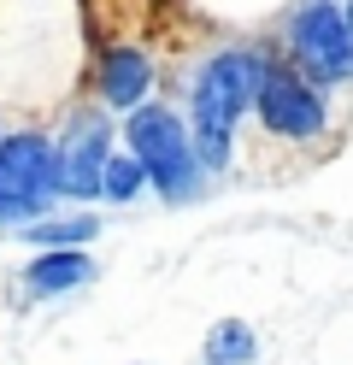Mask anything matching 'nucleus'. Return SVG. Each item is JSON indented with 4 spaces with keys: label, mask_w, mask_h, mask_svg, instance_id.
<instances>
[{
    "label": "nucleus",
    "mask_w": 353,
    "mask_h": 365,
    "mask_svg": "<svg viewBox=\"0 0 353 365\" xmlns=\"http://www.w3.org/2000/svg\"><path fill=\"white\" fill-rule=\"evenodd\" d=\"M271 71V53L259 41H230V48H212L195 77H188V101H183V118H188V135H195V153L206 177L212 171H230L235 159V130L253 112L259 101V83Z\"/></svg>",
    "instance_id": "f257e3e1"
},
{
    "label": "nucleus",
    "mask_w": 353,
    "mask_h": 365,
    "mask_svg": "<svg viewBox=\"0 0 353 365\" xmlns=\"http://www.w3.org/2000/svg\"><path fill=\"white\" fill-rule=\"evenodd\" d=\"M118 142H124V153L141 165V177H148V189L159 200H171V207H188V200H200L206 189V165L195 153V135H188V118L171 106V101H148L135 106L124 124H118Z\"/></svg>",
    "instance_id": "f03ea898"
},
{
    "label": "nucleus",
    "mask_w": 353,
    "mask_h": 365,
    "mask_svg": "<svg viewBox=\"0 0 353 365\" xmlns=\"http://www.w3.org/2000/svg\"><path fill=\"white\" fill-rule=\"evenodd\" d=\"M59 207V159H53V135L24 124L12 135H0V230L18 236L41 224Z\"/></svg>",
    "instance_id": "7ed1b4c3"
},
{
    "label": "nucleus",
    "mask_w": 353,
    "mask_h": 365,
    "mask_svg": "<svg viewBox=\"0 0 353 365\" xmlns=\"http://www.w3.org/2000/svg\"><path fill=\"white\" fill-rule=\"evenodd\" d=\"M282 48H289V71H300L312 88L353 83V36L342 0H300L282 18Z\"/></svg>",
    "instance_id": "20e7f679"
},
{
    "label": "nucleus",
    "mask_w": 353,
    "mask_h": 365,
    "mask_svg": "<svg viewBox=\"0 0 353 365\" xmlns=\"http://www.w3.org/2000/svg\"><path fill=\"white\" fill-rule=\"evenodd\" d=\"M118 153V124L101 106H77L65 112V124L53 135V159H59V200L71 207H94L101 200V177L106 159Z\"/></svg>",
    "instance_id": "39448f33"
},
{
    "label": "nucleus",
    "mask_w": 353,
    "mask_h": 365,
    "mask_svg": "<svg viewBox=\"0 0 353 365\" xmlns=\"http://www.w3.org/2000/svg\"><path fill=\"white\" fill-rule=\"evenodd\" d=\"M253 118H259V130H265L271 142H318L329 130V101H324V88H312L300 71L271 59L265 83H259V101H253Z\"/></svg>",
    "instance_id": "423d86ee"
},
{
    "label": "nucleus",
    "mask_w": 353,
    "mask_h": 365,
    "mask_svg": "<svg viewBox=\"0 0 353 365\" xmlns=\"http://www.w3.org/2000/svg\"><path fill=\"white\" fill-rule=\"evenodd\" d=\"M159 88V65L148 48L135 41H112V48L94 53V106L112 112V118H130L135 106H148Z\"/></svg>",
    "instance_id": "0eeeda50"
},
{
    "label": "nucleus",
    "mask_w": 353,
    "mask_h": 365,
    "mask_svg": "<svg viewBox=\"0 0 353 365\" xmlns=\"http://www.w3.org/2000/svg\"><path fill=\"white\" fill-rule=\"evenodd\" d=\"M94 277H101V265L88 247H65V254H36L18 271V289L24 301H65V294H83Z\"/></svg>",
    "instance_id": "6e6552de"
},
{
    "label": "nucleus",
    "mask_w": 353,
    "mask_h": 365,
    "mask_svg": "<svg viewBox=\"0 0 353 365\" xmlns=\"http://www.w3.org/2000/svg\"><path fill=\"white\" fill-rule=\"evenodd\" d=\"M94 236H101V212H94V207L47 212L41 224L18 230V242H24V247H36V254H65V247H88Z\"/></svg>",
    "instance_id": "1a4fd4ad"
},
{
    "label": "nucleus",
    "mask_w": 353,
    "mask_h": 365,
    "mask_svg": "<svg viewBox=\"0 0 353 365\" xmlns=\"http://www.w3.org/2000/svg\"><path fill=\"white\" fill-rule=\"evenodd\" d=\"M253 354H259V336L242 318H218L206 330V365H253Z\"/></svg>",
    "instance_id": "9d476101"
},
{
    "label": "nucleus",
    "mask_w": 353,
    "mask_h": 365,
    "mask_svg": "<svg viewBox=\"0 0 353 365\" xmlns=\"http://www.w3.org/2000/svg\"><path fill=\"white\" fill-rule=\"evenodd\" d=\"M141 189H148L141 165H135V159H130L124 148H118V153L106 159V177H101V200H106V207H130V200H135Z\"/></svg>",
    "instance_id": "9b49d317"
},
{
    "label": "nucleus",
    "mask_w": 353,
    "mask_h": 365,
    "mask_svg": "<svg viewBox=\"0 0 353 365\" xmlns=\"http://www.w3.org/2000/svg\"><path fill=\"white\" fill-rule=\"evenodd\" d=\"M342 18H347V36H353V0H342Z\"/></svg>",
    "instance_id": "f8f14e48"
},
{
    "label": "nucleus",
    "mask_w": 353,
    "mask_h": 365,
    "mask_svg": "<svg viewBox=\"0 0 353 365\" xmlns=\"http://www.w3.org/2000/svg\"><path fill=\"white\" fill-rule=\"evenodd\" d=\"M0 135H6V130H0Z\"/></svg>",
    "instance_id": "ddd939ff"
}]
</instances>
